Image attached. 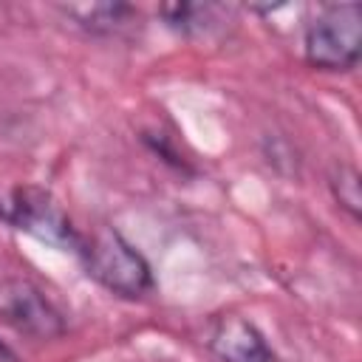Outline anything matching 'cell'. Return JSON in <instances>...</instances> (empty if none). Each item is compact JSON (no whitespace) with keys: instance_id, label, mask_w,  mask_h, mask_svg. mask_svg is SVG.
<instances>
[{"instance_id":"1","label":"cell","mask_w":362,"mask_h":362,"mask_svg":"<svg viewBox=\"0 0 362 362\" xmlns=\"http://www.w3.org/2000/svg\"><path fill=\"white\" fill-rule=\"evenodd\" d=\"M76 257L85 263V272L116 297L141 300L156 286L144 255L136 252L113 226H96L90 235H82V249Z\"/></svg>"},{"instance_id":"2","label":"cell","mask_w":362,"mask_h":362,"mask_svg":"<svg viewBox=\"0 0 362 362\" xmlns=\"http://www.w3.org/2000/svg\"><path fill=\"white\" fill-rule=\"evenodd\" d=\"M305 62L317 71L345 74L354 71L362 57V6L331 3L322 6L303 34Z\"/></svg>"},{"instance_id":"3","label":"cell","mask_w":362,"mask_h":362,"mask_svg":"<svg viewBox=\"0 0 362 362\" xmlns=\"http://www.w3.org/2000/svg\"><path fill=\"white\" fill-rule=\"evenodd\" d=\"M0 223L62 252L79 255L82 249V232L74 226L59 201L42 187L23 184L8 192H0Z\"/></svg>"},{"instance_id":"4","label":"cell","mask_w":362,"mask_h":362,"mask_svg":"<svg viewBox=\"0 0 362 362\" xmlns=\"http://www.w3.org/2000/svg\"><path fill=\"white\" fill-rule=\"evenodd\" d=\"M0 317L20 334L48 342L65 334V317L31 280L8 277L0 280Z\"/></svg>"},{"instance_id":"5","label":"cell","mask_w":362,"mask_h":362,"mask_svg":"<svg viewBox=\"0 0 362 362\" xmlns=\"http://www.w3.org/2000/svg\"><path fill=\"white\" fill-rule=\"evenodd\" d=\"M206 345L218 362H283L255 322L240 314H221L209 322Z\"/></svg>"},{"instance_id":"6","label":"cell","mask_w":362,"mask_h":362,"mask_svg":"<svg viewBox=\"0 0 362 362\" xmlns=\"http://www.w3.org/2000/svg\"><path fill=\"white\" fill-rule=\"evenodd\" d=\"M62 11L93 37H124L141 20L139 8L130 3H74L62 6Z\"/></svg>"},{"instance_id":"7","label":"cell","mask_w":362,"mask_h":362,"mask_svg":"<svg viewBox=\"0 0 362 362\" xmlns=\"http://www.w3.org/2000/svg\"><path fill=\"white\" fill-rule=\"evenodd\" d=\"M223 14V6H212V3H164L158 6V17L178 34L187 37H201L209 28H215Z\"/></svg>"},{"instance_id":"8","label":"cell","mask_w":362,"mask_h":362,"mask_svg":"<svg viewBox=\"0 0 362 362\" xmlns=\"http://www.w3.org/2000/svg\"><path fill=\"white\" fill-rule=\"evenodd\" d=\"M328 187H331L334 201L356 221L359 212H362V178H359V170L354 164L337 161L331 167V173H328Z\"/></svg>"},{"instance_id":"9","label":"cell","mask_w":362,"mask_h":362,"mask_svg":"<svg viewBox=\"0 0 362 362\" xmlns=\"http://www.w3.org/2000/svg\"><path fill=\"white\" fill-rule=\"evenodd\" d=\"M0 362H17V356H14V351L0 339Z\"/></svg>"}]
</instances>
